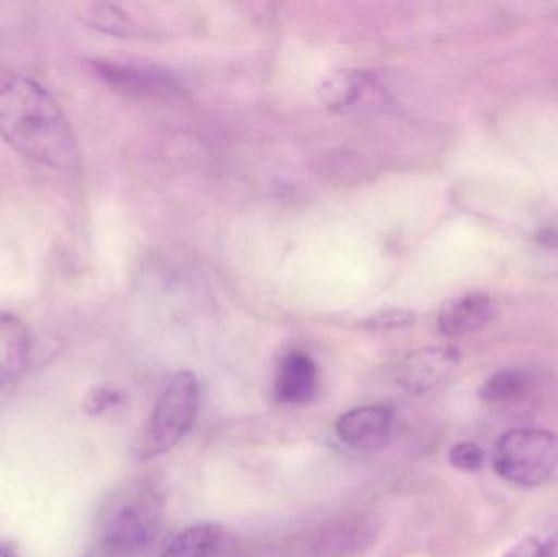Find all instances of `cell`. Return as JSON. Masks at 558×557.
<instances>
[{
  "label": "cell",
  "mask_w": 558,
  "mask_h": 557,
  "mask_svg": "<svg viewBox=\"0 0 558 557\" xmlns=\"http://www.w3.org/2000/svg\"><path fill=\"white\" fill-rule=\"evenodd\" d=\"M0 136L49 169L78 166L77 141L58 101L38 82L0 65Z\"/></svg>",
  "instance_id": "1"
},
{
  "label": "cell",
  "mask_w": 558,
  "mask_h": 557,
  "mask_svg": "<svg viewBox=\"0 0 558 557\" xmlns=\"http://www.w3.org/2000/svg\"><path fill=\"white\" fill-rule=\"evenodd\" d=\"M159 494L147 483L117 491L101 507L97 519V543L105 557H137L159 529Z\"/></svg>",
  "instance_id": "2"
},
{
  "label": "cell",
  "mask_w": 558,
  "mask_h": 557,
  "mask_svg": "<svg viewBox=\"0 0 558 557\" xmlns=\"http://www.w3.org/2000/svg\"><path fill=\"white\" fill-rule=\"evenodd\" d=\"M198 408L199 383L196 376L192 372L170 376L137 441V457L153 460L177 447L195 424Z\"/></svg>",
  "instance_id": "3"
},
{
  "label": "cell",
  "mask_w": 558,
  "mask_h": 557,
  "mask_svg": "<svg viewBox=\"0 0 558 557\" xmlns=\"http://www.w3.org/2000/svg\"><path fill=\"white\" fill-rule=\"evenodd\" d=\"M494 464L504 480L520 486H537L558 467V438L534 428L510 431L498 440Z\"/></svg>",
  "instance_id": "4"
},
{
  "label": "cell",
  "mask_w": 558,
  "mask_h": 557,
  "mask_svg": "<svg viewBox=\"0 0 558 557\" xmlns=\"http://www.w3.org/2000/svg\"><path fill=\"white\" fill-rule=\"evenodd\" d=\"M379 535V522L369 516L340 517L318 526L302 542V557H353L366 552Z\"/></svg>",
  "instance_id": "5"
},
{
  "label": "cell",
  "mask_w": 558,
  "mask_h": 557,
  "mask_svg": "<svg viewBox=\"0 0 558 557\" xmlns=\"http://www.w3.org/2000/svg\"><path fill=\"white\" fill-rule=\"evenodd\" d=\"M393 411L389 405H363L348 411L337 422L341 444L351 450L377 451L389 444L392 435Z\"/></svg>",
  "instance_id": "6"
},
{
  "label": "cell",
  "mask_w": 558,
  "mask_h": 557,
  "mask_svg": "<svg viewBox=\"0 0 558 557\" xmlns=\"http://www.w3.org/2000/svg\"><path fill=\"white\" fill-rule=\"evenodd\" d=\"M461 355L452 347H432L407 356L397 368V382L412 395H423L445 382Z\"/></svg>",
  "instance_id": "7"
},
{
  "label": "cell",
  "mask_w": 558,
  "mask_h": 557,
  "mask_svg": "<svg viewBox=\"0 0 558 557\" xmlns=\"http://www.w3.org/2000/svg\"><path fill=\"white\" fill-rule=\"evenodd\" d=\"M317 366L311 356L301 352L289 353L279 365L275 396L284 404H307L317 391Z\"/></svg>",
  "instance_id": "8"
},
{
  "label": "cell",
  "mask_w": 558,
  "mask_h": 557,
  "mask_svg": "<svg viewBox=\"0 0 558 557\" xmlns=\"http://www.w3.org/2000/svg\"><path fill=\"white\" fill-rule=\"evenodd\" d=\"M494 303L484 293H471L449 301L438 316V329L446 337H462L487 326Z\"/></svg>",
  "instance_id": "9"
},
{
  "label": "cell",
  "mask_w": 558,
  "mask_h": 557,
  "mask_svg": "<svg viewBox=\"0 0 558 557\" xmlns=\"http://www.w3.org/2000/svg\"><path fill=\"white\" fill-rule=\"evenodd\" d=\"M32 339L25 324L0 311V388L15 382L28 365Z\"/></svg>",
  "instance_id": "10"
},
{
  "label": "cell",
  "mask_w": 558,
  "mask_h": 557,
  "mask_svg": "<svg viewBox=\"0 0 558 557\" xmlns=\"http://www.w3.org/2000/svg\"><path fill=\"white\" fill-rule=\"evenodd\" d=\"M369 85L371 78L363 72L337 71L320 82L318 97L330 110H347L364 97Z\"/></svg>",
  "instance_id": "11"
},
{
  "label": "cell",
  "mask_w": 558,
  "mask_h": 557,
  "mask_svg": "<svg viewBox=\"0 0 558 557\" xmlns=\"http://www.w3.org/2000/svg\"><path fill=\"white\" fill-rule=\"evenodd\" d=\"M101 75L111 84L140 94L166 90L170 87V78L163 72L149 71V69L134 68L126 64H100Z\"/></svg>",
  "instance_id": "12"
},
{
  "label": "cell",
  "mask_w": 558,
  "mask_h": 557,
  "mask_svg": "<svg viewBox=\"0 0 558 557\" xmlns=\"http://www.w3.org/2000/svg\"><path fill=\"white\" fill-rule=\"evenodd\" d=\"M221 542V529L198 525L183 530L163 552L162 557H211Z\"/></svg>",
  "instance_id": "13"
},
{
  "label": "cell",
  "mask_w": 558,
  "mask_h": 557,
  "mask_svg": "<svg viewBox=\"0 0 558 557\" xmlns=\"http://www.w3.org/2000/svg\"><path fill=\"white\" fill-rule=\"evenodd\" d=\"M531 378L520 370L495 373L481 389V398L488 404H508L524 398L530 391Z\"/></svg>",
  "instance_id": "14"
},
{
  "label": "cell",
  "mask_w": 558,
  "mask_h": 557,
  "mask_svg": "<svg viewBox=\"0 0 558 557\" xmlns=\"http://www.w3.org/2000/svg\"><path fill=\"white\" fill-rule=\"evenodd\" d=\"M416 320V314L405 307H392L380 311L364 320V326L371 330H396L412 326Z\"/></svg>",
  "instance_id": "15"
},
{
  "label": "cell",
  "mask_w": 558,
  "mask_h": 557,
  "mask_svg": "<svg viewBox=\"0 0 558 557\" xmlns=\"http://www.w3.org/2000/svg\"><path fill=\"white\" fill-rule=\"evenodd\" d=\"M121 402H123V392L117 386H95V388L88 391L87 398H85V411L88 414L97 415L108 411L113 405L121 404Z\"/></svg>",
  "instance_id": "16"
},
{
  "label": "cell",
  "mask_w": 558,
  "mask_h": 557,
  "mask_svg": "<svg viewBox=\"0 0 558 557\" xmlns=\"http://www.w3.org/2000/svg\"><path fill=\"white\" fill-rule=\"evenodd\" d=\"M449 461L452 467L462 471H477L481 470L484 463V453L481 448L471 441H462V444L454 445L449 451Z\"/></svg>",
  "instance_id": "17"
},
{
  "label": "cell",
  "mask_w": 558,
  "mask_h": 557,
  "mask_svg": "<svg viewBox=\"0 0 558 557\" xmlns=\"http://www.w3.org/2000/svg\"><path fill=\"white\" fill-rule=\"evenodd\" d=\"M97 19V25L108 32L117 33V35H126L131 29V22L124 12H121L114 5H98L97 12L94 13Z\"/></svg>",
  "instance_id": "18"
},
{
  "label": "cell",
  "mask_w": 558,
  "mask_h": 557,
  "mask_svg": "<svg viewBox=\"0 0 558 557\" xmlns=\"http://www.w3.org/2000/svg\"><path fill=\"white\" fill-rule=\"evenodd\" d=\"M505 557H544V546L539 536H526L518 542Z\"/></svg>",
  "instance_id": "19"
},
{
  "label": "cell",
  "mask_w": 558,
  "mask_h": 557,
  "mask_svg": "<svg viewBox=\"0 0 558 557\" xmlns=\"http://www.w3.org/2000/svg\"><path fill=\"white\" fill-rule=\"evenodd\" d=\"M541 542L544 546V557H558V517L549 519Z\"/></svg>",
  "instance_id": "20"
},
{
  "label": "cell",
  "mask_w": 558,
  "mask_h": 557,
  "mask_svg": "<svg viewBox=\"0 0 558 557\" xmlns=\"http://www.w3.org/2000/svg\"><path fill=\"white\" fill-rule=\"evenodd\" d=\"M0 557H13L10 553H7L5 549L0 548Z\"/></svg>",
  "instance_id": "21"
},
{
  "label": "cell",
  "mask_w": 558,
  "mask_h": 557,
  "mask_svg": "<svg viewBox=\"0 0 558 557\" xmlns=\"http://www.w3.org/2000/svg\"><path fill=\"white\" fill-rule=\"evenodd\" d=\"M82 557H84V556H82Z\"/></svg>",
  "instance_id": "22"
}]
</instances>
